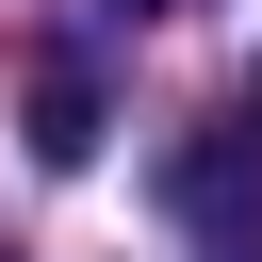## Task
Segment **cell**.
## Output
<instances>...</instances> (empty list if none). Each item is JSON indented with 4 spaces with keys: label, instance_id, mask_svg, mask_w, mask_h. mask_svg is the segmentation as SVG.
Segmentation results:
<instances>
[{
    "label": "cell",
    "instance_id": "cell-2",
    "mask_svg": "<svg viewBox=\"0 0 262 262\" xmlns=\"http://www.w3.org/2000/svg\"><path fill=\"white\" fill-rule=\"evenodd\" d=\"M33 164H98V82H82L66 49L33 66Z\"/></svg>",
    "mask_w": 262,
    "mask_h": 262
},
{
    "label": "cell",
    "instance_id": "cell-4",
    "mask_svg": "<svg viewBox=\"0 0 262 262\" xmlns=\"http://www.w3.org/2000/svg\"><path fill=\"white\" fill-rule=\"evenodd\" d=\"M246 115H262V82H246Z\"/></svg>",
    "mask_w": 262,
    "mask_h": 262
},
{
    "label": "cell",
    "instance_id": "cell-1",
    "mask_svg": "<svg viewBox=\"0 0 262 262\" xmlns=\"http://www.w3.org/2000/svg\"><path fill=\"white\" fill-rule=\"evenodd\" d=\"M164 196H180L196 262H262V147H246V131H196V147L164 164Z\"/></svg>",
    "mask_w": 262,
    "mask_h": 262
},
{
    "label": "cell",
    "instance_id": "cell-3",
    "mask_svg": "<svg viewBox=\"0 0 262 262\" xmlns=\"http://www.w3.org/2000/svg\"><path fill=\"white\" fill-rule=\"evenodd\" d=\"M98 16H164V0H98Z\"/></svg>",
    "mask_w": 262,
    "mask_h": 262
}]
</instances>
